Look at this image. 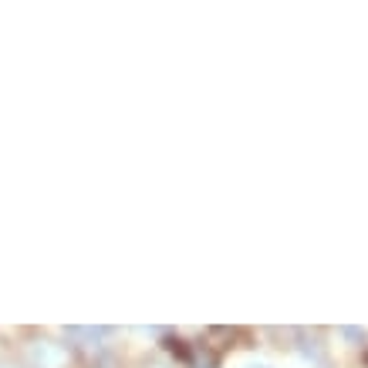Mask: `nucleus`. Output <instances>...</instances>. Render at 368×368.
<instances>
[{"label":"nucleus","mask_w":368,"mask_h":368,"mask_svg":"<svg viewBox=\"0 0 368 368\" xmlns=\"http://www.w3.org/2000/svg\"><path fill=\"white\" fill-rule=\"evenodd\" d=\"M166 352L176 355L179 362H186V365H193V348L186 345L183 338H166Z\"/></svg>","instance_id":"obj_3"},{"label":"nucleus","mask_w":368,"mask_h":368,"mask_svg":"<svg viewBox=\"0 0 368 368\" xmlns=\"http://www.w3.org/2000/svg\"><path fill=\"white\" fill-rule=\"evenodd\" d=\"M112 331H115V328H108V324H92V328L71 324V328H64V338H68V341H75V345H98V341L108 338Z\"/></svg>","instance_id":"obj_2"},{"label":"nucleus","mask_w":368,"mask_h":368,"mask_svg":"<svg viewBox=\"0 0 368 368\" xmlns=\"http://www.w3.org/2000/svg\"><path fill=\"white\" fill-rule=\"evenodd\" d=\"M0 368H17V365H0Z\"/></svg>","instance_id":"obj_7"},{"label":"nucleus","mask_w":368,"mask_h":368,"mask_svg":"<svg viewBox=\"0 0 368 368\" xmlns=\"http://www.w3.org/2000/svg\"><path fill=\"white\" fill-rule=\"evenodd\" d=\"M142 368H176V365H169V362H146Z\"/></svg>","instance_id":"obj_6"},{"label":"nucleus","mask_w":368,"mask_h":368,"mask_svg":"<svg viewBox=\"0 0 368 368\" xmlns=\"http://www.w3.org/2000/svg\"><path fill=\"white\" fill-rule=\"evenodd\" d=\"M28 362L34 368H68V348L58 345V341H34L31 348H28Z\"/></svg>","instance_id":"obj_1"},{"label":"nucleus","mask_w":368,"mask_h":368,"mask_svg":"<svg viewBox=\"0 0 368 368\" xmlns=\"http://www.w3.org/2000/svg\"><path fill=\"white\" fill-rule=\"evenodd\" d=\"M301 352H304V358L318 362V365H324V352H321V341H318V338H314V345L304 338V348H301Z\"/></svg>","instance_id":"obj_4"},{"label":"nucleus","mask_w":368,"mask_h":368,"mask_svg":"<svg viewBox=\"0 0 368 368\" xmlns=\"http://www.w3.org/2000/svg\"><path fill=\"white\" fill-rule=\"evenodd\" d=\"M341 335L348 338V341H355V345H365V341H368L365 328H352V324H345V328H341Z\"/></svg>","instance_id":"obj_5"}]
</instances>
